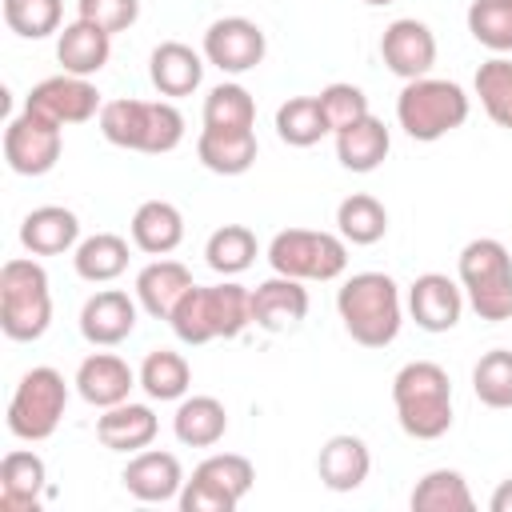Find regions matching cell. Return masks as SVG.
<instances>
[{
  "mask_svg": "<svg viewBox=\"0 0 512 512\" xmlns=\"http://www.w3.org/2000/svg\"><path fill=\"white\" fill-rule=\"evenodd\" d=\"M336 312L360 348H388L404 324L400 284L388 272H352L336 292Z\"/></svg>",
  "mask_w": 512,
  "mask_h": 512,
  "instance_id": "cell-1",
  "label": "cell"
},
{
  "mask_svg": "<svg viewBox=\"0 0 512 512\" xmlns=\"http://www.w3.org/2000/svg\"><path fill=\"white\" fill-rule=\"evenodd\" d=\"M168 324H172L176 340L188 348H200L212 340H236L252 324V288H244L236 280H220L208 288L192 284L188 296L168 316Z\"/></svg>",
  "mask_w": 512,
  "mask_h": 512,
  "instance_id": "cell-2",
  "label": "cell"
},
{
  "mask_svg": "<svg viewBox=\"0 0 512 512\" xmlns=\"http://www.w3.org/2000/svg\"><path fill=\"white\" fill-rule=\"evenodd\" d=\"M96 120H100V136L108 144L144 152V156H164V152L180 148V140H184V116L164 96L160 100H136V96L108 100Z\"/></svg>",
  "mask_w": 512,
  "mask_h": 512,
  "instance_id": "cell-3",
  "label": "cell"
},
{
  "mask_svg": "<svg viewBox=\"0 0 512 512\" xmlns=\"http://www.w3.org/2000/svg\"><path fill=\"white\" fill-rule=\"evenodd\" d=\"M392 404L412 440H440L452 428V380L436 360H408L392 376Z\"/></svg>",
  "mask_w": 512,
  "mask_h": 512,
  "instance_id": "cell-4",
  "label": "cell"
},
{
  "mask_svg": "<svg viewBox=\"0 0 512 512\" xmlns=\"http://www.w3.org/2000/svg\"><path fill=\"white\" fill-rule=\"evenodd\" d=\"M456 280L480 320H512V252L496 236H476L460 248Z\"/></svg>",
  "mask_w": 512,
  "mask_h": 512,
  "instance_id": "cell-5",
  "label": "cell"
},
{
  "mask_svg": "<svg viewBox=\"0 0 512 512\" xmlns=\"http://www.w3.org/2000/svg\"><path fill=\"white\" fill-rule=\"evenodd\" d=\"M52 324V288L48 272L32 256H12L0 268V328L8 340H40Z\"/></svg>",
  "mask_w": 512,
  "mask_h": 512,
  "instance_id": "cell-6",
  "label": "cell"
},
{
  "mask_svg": "<svg viewBox=\"0 0 512 512\" xmlns=\"http://www.w3.org/2000/svg\"><path fill=\"white\" fill-rule=\"evenodd\" d=\"M472 112L468 92L456 80H440V76H420V80H404L400 96H396V124L420 140H444L448 132H456Z\"/></svg>",
  "mask_w": 512,
  "mask_h": 512,
  "instance_id": "cell-7",
  "label": "cell"
},
{
  "mask_svg": "<svg viewBox=\"0 0 512 512\" xmlns=\"http://www.w3.org/2000/svg\"><path fill=\"white\" fill-rule=\"evenodd\" d=\"M268 264L292 280H336L348 268V240L340 232L284 228L268 240Z\"/></svg>",
  "mask_w": 512,
  "mask_h": 512,
  "instance_id": "cell-8",
  "label": "cell"
},
{
  "mask_svg": "<svg viewBox=\"0 0 512 512\" xmlns=\"http://www.w3.org/2000/svg\"><path fill=\"white\" fill-rule=\"evenodd\" d=\"M64 408H68V384L56 368L48 364H36L20 376L12 400H8V432L16 440H28V444H40L48 440L60 420H64Z\"/></svg>",
  "mask_w": 512,
  "mask_h": 512,
  "instance_id": "cell-9",
  "label": "cell"
},
{
  "mask_svg": "<svg viewBox=\"0 0 512 512\" xmlns=\"http://www.w3.org/2000/svg\"><path fill=\"white\" fill-rule=\"evenodd\" d=\"M256 484V468L240 452H212L192 468L176 504L180 512H232Z\"/></svg>",
  "mask_w": 512,
  "mask_h": 512,
  "instance_id": "cell-10",
  "label": "cell"
},
{
  "mask_svg": "<svg viewBox=\"0 0 512 512\" xmlns=\"http://www.w3.org/2000/svg\"><path fill=\"white\" fill-rule=\"evenodd\" d=\"M64 152V128L32 108L8 120L4 128V160L16 176H44L56 168Z\"/></svg>",
  "mask_w": 512,
  "mask_h": 512,
  "instance_id": "cell-11",
  "label": "cell"
},
{
  "mask_svg": "<svg viewBox=\"0 0 512 512\" xmlns=\"http://www.w3.org/2000/svg\"><path fill=\"white\" fill-rule=\"evenodd\" d=\"M200 52L224 76H244V72L260 68V60L268 52V40H264V28L256 20H248V16H220V20L208 24Z\"/></svg>",
  "mask_w": 512,
  "mask_h": 512,
  "instance_id": "cell-12",
  "label": "cell"
},
{
  "mask_svg": "<svg viewBox=\"0 0 512 512\" xmlns=\"http://www.w3.org/2000/svg\"><path fill=\"white\" fill-rule=\"evenodd\" d=\"M24 108H32V112H40V116H48V120H56L64 128V124H84V120L100 116L104 100H100V92H96V84L88 76L56 72V76L32 84Z\"/></svg>",
  "mask_w": 512,
  "mask_h": 512,
  "instance_id": "cell-13",
  "label": "cell"
},
{
  "mask_svg": "<svg viewBox=\"0 0 512 512\" xmlns=\"http://www.w3.org/2000/svg\"><path fill=\"white\" fill-rule=\"evenodd\" d=\"M380 60L400 80L428 76L432 64H436V36H432V28L424 20H416V16L392 20L384 28V36H380Z\"/></svg>",
  "mask_w": 512,
  "mask_h": 512,
  "instance_id": "cell-14",
  "label": "cell"
},
{
  "mask_svg": "<svg viewBox=\"0 0 512 512\" xmlns=\"http://www.w3.org/2000/svg\"><path fill=\"white\" fill-rule=\"evenodd\" d=\"M464 288L460 280L444 276V272H424L408 284V316L416 320V328L440 336V332H452L464 316Z\"/></svg>",
  "mask_w": 512,
  "mask_h": 512,
  "instance_id": "cell-15",
  "label": "cell"
},
{
  "mask_svg": "<svg viewBox=\"0 0 512 512\" xmlns=\"http://www.w3.org/2000/svg\"><path fill=\"white\" fill-rule=\"evenodd\" d=\"M184 468H180V456L176 452H164V448H144V452H132L124 472H120V484L128 496H136L140 504H168L180 496L184 488Z\"/></svg>",
  "mask_w": 512,
  "mask_h": 512,
  "instance_id": "cell-16",
  "label": "cell"
},
{
  "mask_svg": "<svg viewBox=\"0 0 512 512\" xmlns=\"http://www.w3.org/2000/svg\"><path fill=\"white\" fill-rule=\"evenodd\" d=\"M136 316H140L136 296H128L120 288H104V292L84 300V308H80V336L92 348H116V344H124L136 332Z\"/></svg>",
  "mask_w": 512,
  "mask_h": 512,
  "instance_id": "cell-17",
  "label": "cell"
},
{
  "mask_svg": "<svg viewBox=\"0 0 512 512\" xmlns=\"http://www.w3.org/2000/svg\"><path fill=\"white\" fill-rule=\"evenodd\" d=\"M308 316V288L304 280L272 272L252 288V324L264 332H288Z\"/></svg>",
  "mask_w": 512,
  "mask_h": 512,
  "instance_id": "cell-18",
  "label": "cell"
},
{
  "mask_svg": "<svg viewBox=\"0 0 512 512\" xmlns=\"http://www.w3.org/2000/svg\"><path fill=\"white\" fill-rule=\"evenodd\" d=\"M76 392L84 404L92 408H112V404H124L132 396V388L140 384V376L128 368V360H120L116 352H92L80 360L76 368Z\"/></svg>",
  "mask_w": 512,
  "mask_h": 512,
  "instance_id": "cell-19",
  "label": "cell"
},
{
  "mask_svg": "<svg viewBox=\"0 0 512 512\" xmlns=\"http://www.w3.org/2000/svg\"><path fill=\"white\" fill-rule=\"evenodd\" d=\"M204 52H196L192 44L184 40H164L152 48L148 56V80L152 88L164 96V100H180V96H192L204 80Z\"/></svg>",
  "mask_w": 512,
  "mask_h": 512,
  "instance_id": "cell-20",
  "label": "cell"
},
{
  "mask_svg": "<svg viewBox=\"0 0 512 512\" xmlns=\"http://www.w3.org/2000/svg\"><path fill=\"white\" fill-rule=\"evenodd\" d=\"M160 432V420L148 404H136V400H124V404H112V408H100L96 416V440L108 448V452H144Z\"/></svg>",
  "mask_w": 512,
  "mask_h": 512,
  "instance_id": "cell-21",
  "label": "cell"
},
{
  "mask_svg": "<svg viewBox=\"0 0 512 512\" xmlns=\"http://www.w3.org/2000/svg\"><path fill=\"white\" fill-rule=\"evenodd\" d=\"M20 244L32 256H64L80 244V216L64 204H40L20 220Z\"/></svg>",
  "mask_w": 512,
  "mask_h": 512,
  "instance_id": "cell-22",
  "label": "cell"
},
{
  "mask_svg": "<svg viewBox=\"0 0 512 512\" xmlns=\"http://www.w3.org/2000/svg\"><path fill=\"white\" fill-rule=\"evenodd\" d=\"M316 472H320V484L328 492H356L372 472V452L360 436L336 432L324 440V448L316 456Z\"/></svg>",
  "mask_w": 512,
  "mask_h": 512,
  "instance_id": "cell-23",
  "label": "cell"
},
{
  "mask_svg": "<svg viewBox=\"0 0 512 512\" xmlns=\"http://www.w3.org/2000/svg\"><path fill=\"white\" fill-rule=\"evenodd\" d=\"M188 288H192V272L168 256H156L152 264H144L136 272V304L152 320H168L176 312V304L188 296Z\"/></svg>",
  "mask_w": 512,
  "mask_h": 512,
  "instance_id": "cell-24",
  "label": "cell"
},
{
  "mask_svg": "<svg viewBox=\"0 0 512 512\" xmlns=\"http://www.w3.org/2000/svg\"><path fill=\"white\" fill-rule=\"evenodd\" d=\"M48 488V468L36 452L12 448L0 460V512H36Z\"/></svg>",
  "mask_w": 512,
  "mask_h": 512,
  "instance_id": "cell-25",
  "label": "cell"
},
{
  "mask_svg": "<svg viewBox=\"0 0 512 512\" xmlns=\"http://www.w3.org/2000/svg\"><path fill=\"white\" fill-rule=\"evenodd\" d=\"M256 132L252 128H200L196 160L216 176H244L256 164Z\"/></svg>",
  "mask_w": 512,
  "mask_h": 512,
  "instance_id": "cell-26",
  "label": "cell"
},
{
  "mask_svg": "<svg viewBox=\"0 0 512 512\" xmlns=\"http://www.w3.org/2000/svg\"><path fill=\"white\" fill-rule=\"evenodd\" d=\"M112 56V36L92 20H72L56 32V60L72 76H96Z\"/></svg>",
  "mask_w": 512,
  "mask_h": 512,
  "instance_id": "cell-27",
  "label": "cell"
},
{
  "mask_svg": "<svg viewBox=\"0 0 512 512\" xmlns=\"http://www.w3.org/2000/svg\"><path fill=\"white\" fill-rule=\"evenodd\" d=\"M332 136H336V160L348 172H376L392 152V132L372 112L352 120L348 128H340Z\"/></svg>",
  "mask_w": 512,
  "mask_h": 512,
  "instance_id": "cell-28",
  "label": "cell"
},
{
  "mask_svg": "<svg viewBox=\"0 0 512 512\" xmlns=\"http://www.w3.org/2000/svg\"><path fill=\"white\" fill-rule=\"evenodd\" d=\"M132 244L148 256H168L180 248L184 240V212L172 204V200H144L136 212H132Z\"/></svg>",
  "mask_w": 512,
  "mask_h": 512,
  "instance_id": "cell-29",
  "label": "cell"
},
{
  "mask_svg": "<svg viewBox=\"0 0 512 512\" xmlns=\"http://www.w3.org/2000/svg\"><path fill=\"white\" fill-rule=\"evenodd\" d=\"M172 432L184 448H212L228 432V408L216 396H184L172 416Z\"/></svg>",
  "mask_w": 512,
  "mask_h": 512,
  "instance_id": "cell-30",
  "label": "cell"
},
{
  "mask_svg": "<svg viewBox=\"0 0 512 512\" xmlns=\"http://www.w3.org/2000/svg\"><path fill=\"white\" fill-rule=\"evenodd\" d=\"M72 268L80 280L88 284H112L116 276H124L128 268V240L116 236V232H96V236H84L72 252Z\"/></svg>",
  "mask_w": 512,
  "mask_h": 512,
  "instance_id": "cell-31",
  "label": "cell"
},
{
  "mask_svg": "<svg viewBox=\"0 0 512 512\" xmlns=\"http://www.w3.org/2000/svg\"><path fill=\"white\" fill-rule=\"evenodd\" d=\"M412 512H472L476 496L464 480V472L456 468H432L416 480L412 496H408Z\"/></svg>",
  "mask_w": 512,
  "mask_h": 512,
  "instance_id": "cell-32",
  "label": "cell"
},
{
  "mask_svg": "<svg viewBox=\"0 0 512 512\" xmlns=\"http://www.w3.org/2000/svg\"><path fill=\"white\" fill-rule=\"evenodd\" d=\"M136 376H140L144 396H148V400H160V404L184 400L188 388H192V368H188V360H184L180 352H172V348H152V352L144 356V364H140Z\"/></svg>",
  "mask_w": 512,
  "mask_h": 512,
  "instance_id": "cell-33",
  "label": "cell"
},
{
  "mask_svg": "<svg viewBox=\"0 0 512 512\" xmlns=\"http://www.w3.org/2000/svg\"><path fill=\"white\" fill-rule=\"evenodd\" d=\"M256 252H260V244H256V232L252 228H244V224H220L208 236V244H204V264L216 276L232 280V276H240V272L252 268Z\"/></svg>",
  "mask_w": 512,
  "mask_h": 512,
  "instance_id": "cell-34",
  "label": "cell"
},
{
  "mask_svg": "<svg viewBox=\"0 0 512 512\" xmlns=\"http://www.w3.org/2000/svg\"><path fill=\"white\" fill-rule=\"evenodd\" d=\"M328 116L320 108V96H288L276 108V136L288 148H312L328 136Z\"/></svg>",
  "mask_w": 512,
  "mask_h": 512,
  "instance_id": "cell-35",
  "label": "cell"
},
{
  "mask_svg": "<svg viewBox=\"0 0 512 512\" xmlns=\"http://www.w3.org/2000/svg\"><path fill=\"white\" fill-rule=\"evenodd\" d=\"M336 232L348 244H360V248L376 244L388 232V208L368 192H352V196H344L336 204Z\"/></svg>",
  "mask_w": 512,
  "mask_h": 512,
  "instance_id": "cell-36",
  "label": "cell"
},
{
  "mask_svg": "<svg viewBox=\"0 0 512 512\" xmlns=\"http://www.w3.org/2000/svg\"><path fill=\"white\" fill-rule=\"evenodd\" d=\"M472 88H476L480 108L488 112V120L512 132V60L508 56L484 60L472 76Z\"/></svg>",
  "mask_w": 512,
  "mask_h": 512,
  "instance_id": "cell-37",
  "label": "cell"
},
{
  "mask_svg": "<svg viewBox=\"0 0 512 512\" xmlns=\"http://www.w3.org/2000/svg\"><path fill=\"white\" fill-rule=\"evenodd\" d=\"M204 128H256V100L244 84L224 80L204 96Z\"/></svg>",
  "mask_w": 512,
  "mask_h": 512,
  "instance_id": "cell-38",
  "label": "cell"
},
{
  "mask_svg": "<svg viewBox=\"0 0 512 512\" xmlns=\"http://www.w3.org/2000/svg\"><path fill=\"white\" fill-rule=\"evenodd\" d=\"M472 392L484 408H512V348H492L476 360Z\"/></svg>",
  "mask_w": 512,
  "mask_h": 512,
  "instance_id": "cell-39",
  "label": "cell"
},
{
  "mask_svg": "<svg viewBox=\"0 0 512 512\" xmlns=\"http://www.w3.org/2000/svg\"><path fill=\"white\" fill-rule=\"evenodd\" d=\"M468 32L488 52H512V0H472L468 4Z\"/></svg>",
  "mask_w": 512,
  "mask_h": 512,
  "instance_id": "cell-40",
  "label": "cell"
},
{
  "mask_svg": "<svg viewBox=\"0 0 512 512\" xmlns=\"http://www.w3.org/2000/svg\"><path fill=\"white\" fill-rule=\"evenodd\" d=\"M64 0H4V24L24 40H44L60 32Z\"/></svg>",
  "mask_w": 512,
  "mask_h": 512,
  "instance_id": "cell-41",
  "label": "cell"
},
{
  "mask_svg": "<svg viewBox=\"0 0 512 512\" xmlns=\"http://www.w3.org/2000/svg\"><path fill=\"white\" fill-rule=\"evenodd\" d=\"M316 96H320V108H324L332 132L348 128V124L360 120V116H368V96H364V88H356V84H348V80H336V84L320 88Z\"/></svg>",
  "mask_w": 512,
  "mask_h": 512,
  "instance_id": "cell-42",
  "label": "cell"
},
{
  "mask_svg": "<svg viewBox=\"0 0 512 512\" xmlns=\"http://www.w3.org/2000/svg\"><path fill=\"white\" fill-rule=\"evenodd\" d=\"M76 16L80 20H92L108 36H116V32H128L136 24L140 0H76Z\"/></svg>",
  "mask_w": 512,
  "mask_h": 512,
  "instance_id": "cell-43",
  "label": "cell"
},
{
  "mask_svg": "<svg viewBox=\"0 0 512 512\" xmlns=\"http://www.w3.org/2000/svg\"><path fill=\"white\" fill-rule=\"evenodd\" d=\"M488 508H492V512H512V476L496 484V492H492Z\"/></svg>",
  "mask_w": 512,
  "mask_h": 512,
  "instance_id": "cell-44",
  "label": "cell"
},
{
  "mask_svg": "<svg viewBox=\"0 0 512 512\" xmlns=\"http://www.w3.org/2000/svg\"><path fill=\"white\" fill-rule=\"evenodd\" d=\"M364 4H372V8H384V4H392V0H364Z\"/></svg>",
  "mask_w": 512,
  "mask_h": 512,
  "instance_id": "cell-45",
  "label": "cell"
}]
</instances>
